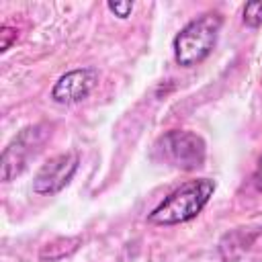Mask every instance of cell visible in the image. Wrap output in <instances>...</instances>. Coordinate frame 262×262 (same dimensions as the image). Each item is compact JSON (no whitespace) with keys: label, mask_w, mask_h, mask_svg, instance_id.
I'll use <instances>...</instances> for the list:
<instances>
[{"label":"cell","mask_w":262,"mask_h":262,"mask_svg":"<svg viewBox=\"0 0 262 262\" xmlns=\"http://www.w3.org/2000/svg\"><path fill=\"white\" fill-rule=\"evenodd\" d=\"M244 25L246 27H260L262 25V0H254V2H248L244 6Z\"/></svg>","instance_id":"cell-7"},{"label":"cell","mask_w":262,"mask_h":262,"mask_svg":"<svg viewBox=\"0 0 262 262\" xmlns=\"http://www.w3.org/2000/svg\"><path fill=\"white\" fill-rule=\"evenodd\" d=\"M215 192V180L196 178L174 188L149 215L147 221L154 225H178L194 219Z\"/></svg>","instance_id":"cell-1"},{"label":"cell","mask_w":262,"mask_h":262,"mask_svg":"<svg viewBox=\"0 0 262 262\" xmlns=\"http://www.w3.org/2000/svg\"><path fill=\"white\" fill-rule=\"evenodd\" d=\"M98 82V72L94 68H78L68 74H63L55 86L51 88V98L57 104H74L92 92V88Z\"/></svg>","instance_id":"cell-6"},{"label":"cell","mask_w":262,"mask_h":262,"mask_svg":"<svg viewBox=\"0 0 262 262\" xmlns=\"http://www.w3.org/2000/svg\"><path fill=\"white\" fill-rule=\"evenodd\" d=\"M254 184H256V188L262 192V156H260V162H258V166H256V170H254Z\"/></svg>","instance_id":"cell-10"},{"label":"cell","mask_w":262,"mask_h":262,"mask_svg":"<svg viewBox=\"0 0 262 262\" xmlns=\"http://www.w3.org/2000/svg\"><path fill=\"white\" fill-rule=\"evenodd\" d=\"M205 156H207V145L203 137L192 131H180V129H172L160 135L151 149L154 160L186 172L201 168L205 164Z\"/></svg>","instance_id":"cell-3"},{"label":"cell","mask_w":262,"mask_h":262,"mask_svg":"<svg viewBox=\"0 0 262 262\" xmlns=\"http://www.w3.org/2000/svg\"><path fill=\"white\" fill-rule=\"evenodd\" d=\"M49 135H51V127L45 123L25 127L2 151V160H0L2 180L8 182L16 178L27 168L29 160L41 151V145L49 139Z\"/></svg>","instance_id":"cell-4"},{"label":"cell","mask_w":262,"mask_h":262,"mask_svg":"<svg viewBox=\"0 0 262 262\" xmlns=\"http://www.w3.org/2000/svg\"><path fill=\"white\" fill-rule=\"evenodd\" d=\"M78 164H80V158L74 151L59 154V156L47 160L33 178V192H37V194L59 192L74 178Z\"/></svg>","instance_id":"cell-5"},{"label":"cell","mask_w":262,"mask_h":262,"mask_svg":"<svg viewBox=\"0 0 262 262\" xmlns=\"http://www.w3.org/2000/svg\"><path fill=\"white\" fill-rule=\"evenodd\" d=\"M221 25H223V16L213 10L203 12L201 16L184 25L172 41L176 63L182 68H192L203 59H207L217 43Z\"/></svg>","instance_id":"cell-2"},{"label":"cell","mask_w":262,"mask_h":262,"mask_svg":"<svg viewBox=\"0 0 262 262\" xmlns=\"http://www.w3.org/2000/svg\"><path fill=\"white\" fill-rule=\"evenodd\" d=\"M12 41H16V29L4 25L0 29V51H8L10 45H12Z\"/></svg>","instance_id":"cell-8"},{"label":"cell","mask_w":262,"mask_h":262,"mask_svg":"<svg viewBox=\"0 0 262 262\" xmlns=\"http://www.w3.org/2000/svg\"><path fill=\"white\" fill-rule=\"evenodd\" d=\"M106 8L119 18H127L133 10V2H106Z\"/></svg>","instance_id":"cell-9"}]
</instances>
